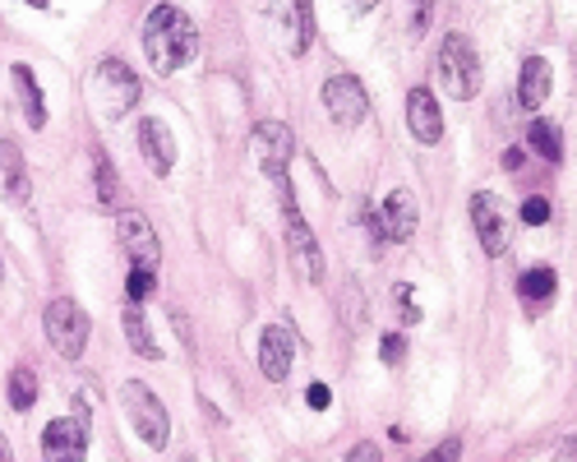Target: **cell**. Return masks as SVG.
Segmentation results:
<instances>
[{
	"label": "cell",
	"instance_id": "6da1fadb",
	"mask_svg": "<svg viewBox=\"0 0 577 462\" xmlns=\"http://www.w3.org/2000/svg\"><path fill=\"white\" fill-rule=\"evenodd\" d=\"M144 56H148V65L158 74H171V70L195 61V56H199V33H195V24H189V14L176 10V5L152 10L148 24H144Z\"/></svg>",
	"mask_w": 577,
	"mask_h": 462
},
{
	"label": "cell",
	"instance_id": "7a4b0ae2",
	"mask_svg": "<svg viewBox=\"0 0 577 462\" xmlns=\"http://www.w3.org/2000/svg\"><path fill=\"white\" fill-rule=\"evenodd\" d=\"M439 84L457 102H471L480 93V56L471 47V37H462V33L444 37V47H439Z\"/></svg>",
	"mask_w": 577,
	"mask_h": 462
},
{
	"label": "cell",
	"instance_id": "3957f363",
	"mask_svg": "<svg viewBox=\"0 0 577 462\" xmlns=\"http://www.w3.org/2000/svg\"><path fill=\"white\" fill-rule=\"evenodd\" d=\"M121 402H125V416L134 421V430L144 435V445H148V449H167V439H171V421H167L162 398L152 393L148 384H139V379H125Z\"/></svg>",
	"mask_w": 577,
	"mask_h": 462
},
{
	"label": "cell",
	"instance_id": "277c9868",
	"mask_svg": "<svg viewBox=\"0 0 577 462\" xmlns=\"http://www.w3.org/2000/svg\"><path fill=\"white\" fill-rule=\"evenodd\" d=\"M278 204H282V222H286V245H292V255H296V264H300V273L310 278V282H323V250H319V241H315L310 222L300 218L296 190H292V185H282V190H278Z\"/></svg>",
	"mask_w": 577,
	"mask_h": 462
},
{
	"label": "cell",
	"instance_id": "5b68a950",
	"mask_svg": "<svg viewBox=\"0 0 577 462\" xmlns=\"http://www.w3.org/2000/svg\"><path fill=\"white\" fill-rule=\"evenodd\" d=\"M42 329L51 338V346L61 352L65 361H79L84 346H88V315L74 305L70 296H56L47 311H42Z\"/></svg>",
	"mask_w": 577,
	"mask_h": 462
},
{
	"label": "cell",
	"instance_id": "8992f818",
	"mask_svg": "<svg viewBox=\"0 0 577 462\" xmlns=\"http://www.w3.org/2000/svg\"><path fill=\"white\" fill-rule=\"evenodd\" d=\"M268 14L282 28V42L292 56H305L315 42V0H268Z\"/></svg>",
	"mask_w": 577,
	"mask_h": 462
},
{
	"label": "cell",
	"instance_id": "52a82bcc",
	"mask_svg": "<svg viewBox=\"0 0 577 462\" xmlns=\"http://www.w3.org/2000/svg\"><path fill=\"white\" fill-rule=\"evenodd\" d=\"M255 153H259L263 177L273 181L278 190L292 185V177H286V167H292V130H286L282 121H259V130H255Z\"/></svg>",
	"mask_w": 577,
	"mask_h": 462
},
{
	"label": "cell",
	"instance_id": "ba28073f",
	"mask_svg": "<svg viewBox=\"0 0 577 462\" xmlns=\"http://www.w3.org/2000/svg\"><path fill=\"white\" fill-rule=\"evenodd\" d=\"M115 231H121V245H125V255L134 259V268H158L162 264V241H158V231H152V222L139 214V208L121 214Z\"/></svg>",
	"mask_w": 577,
	"mask_h": 462
},
{
	"label": "cell",
	"instance_id": "9c48e42d",
	"mask_svg": "<svg viewBox=\"0 0 577 462\" xmlns=\"http://www.w3.org/2000/svg\"><path fill=\"white\" fill-rule=\"evenodd\" d=\"M370 231L379 241H412L416 231V199L407 190H393V195H383V204L375 208L370 218Z\"/></svg>",
	"mask_w": 577,
	"mask_h": 462
},
{
	"label": "cell",
	"instance_id": "30bf717a",
	"mask_svg": "<svg viewBox=\"0 0 577 462\" xmlns=\"http://www.w3.org/2000/svg\"><path fill=\"white\" fill-rule=\"evenodd\" d=\"M323 107H329L333 121L356 125V121H365V111H370V98H365L360 80H352V74H333V80L323 84Z\"/></svg>",
	"mask_w": 577,
	"mask_h": 462
},
{
	"label": "cell",
	"instance_id": "8fae6325",
	"mask_svg": "<svg viewBox=\"0 0 577 462\" xmlns=\"http://www.w3.org/2000/svg\"><path fill=\"white\" fill-rule=\"evenodd\" d=\"M88 453V426H79L74 416L51 421L42 430V458L47 462H84Z\"/></svg>",
	"mask_w": 577,
	"mask_h": 462
},
{
	"label": "cell",
	"instance_id": "7c38bea8",
	"mask_svg": "<svg viewBox=\"0 0 577 462\" xmlns=\"http://www.w3.org/2000/svg\"><path fill=\"white\" fill-rule=\"evenodd\" d=\"M98 93H102V107L111 115H121L125 107L139 102V80H134V70L125 61H102L98 65Z\"/></svg>",
	"mask_w": 577,
	"mask_h": 462
},
{
	"label": "cell",
	"instance_id": "4fadbf2b",
	"mask_svg": "<svg viewBox=\"0 0 577 462\" xmlns=\"http://www.w3.org/2000/svg\"><path fill=\"white\" fill-rule=\"evenodd\" d=\"M292 356H296V338L292 329H278V324H268V329L259 333V370L263 379H286V370H292Z\"/></svg>",
	"mask_w": 577,
	"mask_h": 462
},
{
	"label": "cell",
	"instance_id": "5bb4252c",
	"mask_svg": "<svg viewBox=\"0 0 577 462\" xmlns=\"http://www.w3.org/2000/svg\"><path fill=\"white\" fill-rule=\"evenodd\" d=\"M139 148H144L152 177H171V167H176V139H171V130L158 121V115L139 121Z\"/></svg>",
	"mask_w": 577,
	"mask_h": 462
},
{
	"label": "cell",
	"instance_id": "9a60e30c",
	"mask_svg": "<svg viewBox=\"0 0 577 462\" xmlns=\"http://www.w3.org/2000/svg\"><path fill=\"white\" fill-rule=\"evenodd\" d=\"M471 222H476V236L486 255H504L508 250V222L499 214V204L490 195H471Z\"/></svg>",
	"mask_w": 577,
	"mask_h": 462
},
{
	"label": "cell",
	"instance_id": "2e32d148",
	"mask_svg": "<svg viewBox=\"0 0 577 462\" xmlns=\"http://www.w3.org/2000/svg\"><path fill=\"white\" fill-rule=\"evenodd\" d=\"M407 130L420 144H439L444 139V115H439V102L430 88H412L407 93Z\"/></svg>",
	"mask_w": 577,
	"mask_h": 462
},
{
	"label": "cell",
	"instance_id": "e0dca14e",
	"mask_svg": "<svg viewBox=\"0 0 577 462\" xmlns=\"http://www.w3.org/2000/svg\"><path fill=\"white\" fill-rule=\"evenodd\" d=\"M550 98V61L545 56H527L523 61V74H517V102L527 111H536Z\"/></svg>",
	"mask_w": 577,
	"mask_h": 462
},
{
	"label": "cell",
	"instance_id": "ac0fdd59",
	"mask_svg": "<svg viewBox=\"0 0 577 462\" xmlns=\"http://www.w3.org/2000/svg\"><path fill=\"white\" fill-rule=\"evenodd\" d=\"M0 195L24 204L28 199V167H24V153H19L10 139H0Z\"/></svg>",
	"mask_w": 577,
	"mask_h": 462
},
{
	"label": "cell",
	"instance_id": "d6986e66",
	"mask_svg": "<svg viewBox=\"0 0 577 462\" xmlns=\"http://www.w3.org/2000/svg\"><path fill=\"white\" fill-rule=\"evenodd\" d=\"M121 324H125V342H130L134 356H144V361H158L162 356V346L152 342V329H148V319H144V301H125Z\"/></svg>",
	"mask_w": 577,
	"mask_h": 462
},
{
	"label": "cell",
	"instance_id": "ffe728a7",
	"mask_svg": "<svg viewBox=\"0 0 577 462\" xmlns=\"http://www.w3.org/2000/svg\"><path fill=\"white\" fill-rule=\"evenodd\" d=\"M10 74H14V88H19V98H24L28 125H33V130H42V125H47V107H42V88H37L33 70H28V65H14Z\"/></svg>",
	"mask_w": 577,
	"mask_h": 462
},
{
	"label": "cell",
	"instance_id": "44dd1931",
	"mask_svg": "<svg viewBox=\"0 0 577 462\" xmlns=\"http://www.w3.org/2000/svg\"><path fill=\"white\" fill-rule=\"evenodd\" d=\"M93 195H98L102 208L121 204V181H115V167H111L107 153H93Z\"/></svg>",
	"mask_w": 577,
	"mask_h": 462
},
{
	"label": "cell",
	"instance_id": "7402d4cb",
	"mask_svg": "<svg viewBox=\"0 0 577 462\" xmlns=\"http://www.w3.org/2000/svg\"><path fill=\"white\" fill-rule=\"evenodd\" d=\"M527 139H531V148L541 153L545 162H560L564 158V134H560V125H554V121H531L527 125Z\"/></svg>",
	"mask_w": 577,
	"mask_h": 462
},
{
	"label": "cell",
	"instance_id": "603a6c76",
	"mask_svg": "<svg viewBox=\"0 0 577 462\" xmlns=\"http://www.w3.org/2000/svg\"><path fill=\"white\" fill-rule=\"evenodd\" d=\"M517 296H523L527 305H541V301H550L554 296V268H527L523 278H517Z\"/></svg>",
	"mask_w": 577,
	"mask_h": 462
},
{
	"label": "cell",
	"instance_id": "cb8c5ba5",
	"mask_svg": "<svg viewBox=\"0 0 577 462\" xmlns=\"http://www.w3.org/2000/svg\"><path fill=\"white\" fill-rule=\"evenodd\" d=\"M33 402H37V375H33V370H14V375H10V408L28 412Z\"/></svg>",
	"mask_w": 577,
	"mask_h": 462
},
{
	"label": "cell",
	"instance_id": "d4e9b609",
	"mask_svg": "<svg viewBox=\"0 0 577 462\" xmlns=\"http://www.w3.org/2000/svg\"><path fill=\"white\" fill-rule=\"evenodd\" d=\"M379 356L389 361V365H402V361H407V338H402V333H389V338L379 342Z\"/></svg>",
	"mask_w": 577,
	"mask_h": 462
},
{
	"label": "cell",
	"instance_id": "484cf974",
	"mask_svg": "<svg viewBox=\"0 0 577 462\" xmlns=\"http://www.w3.org/2000/svg\"><path fill=\"white\" fill-rule=\"evenodd\" d=\"M152 292V268H134L130 273V301H144Z\"/></svg>",
	"mask_w": 577,
	"mask_h": 462
},
{
	"label": "cell",
	"instance_id": "4316f807",
	"mask_svg": "<svg viewBox=\"0 0 577 462\" xmlns=\"http://www.w3.org/2000/svg\"><path fill=\"white\" fill-rule=\"evenodd\" d=\"M545 218H550V204H545V199H527V204H523V222H527V227H541Z\"/></svg>",
	"mask_w": 577,
	"mask_h": 462
},
{
	"label": "cell",
	"instance_id": "83f0119b",
	"mask_svg": "<svg viewBox=\"0 0 577 462\" xmlns=\"http://www.w3.org/2000/svg\"><path fill=\"white\" fill-rule=\"evenodd\" d=\"M457 458H462V445H457V439H444V445H439L434 453H426L420 462H457Z\"/></svg>",
	"mask_w": 577,
	"mask_h": 462
},
{
	"label": "cell",
	"instance_id": "f1b7e54d",
	"mask_svg": "<svg viewBox=\"0 0 577 462\" xmlns=\"http://www.w3.org/2000/svg\"><path fill=\"white\" fill-rule=\"evenodd\" d=\"M346 462H383V453H379V445H370V439H365V445H356L352 453H346Z\"/></svg>",
	"mask_w": 577,
	"mask_h": 462
},
{
	"label": "cell",
	"instance_id": "f546056e",
	"mask_svg": "<svg viewBox=\"0 0 577 462\" xmlns=\"http://www.w3.org/2000/svg\"><path fill=\"white\" fill-rule=\"evenodd\" d=\"M305 402H310L315 412H323L333 402V393H329V384H310V393H305Z\"/></svg>",
	"mask_w": 577,
	"mask_h": 462
},
{
	"label": "cell",
	"instance_id": "4dcf8cb0",
	"mask_svg": "<svg viewBox=\"0 0 577 462\" xmlns=\"http://www.w3.org/2000/svg\"><path fill=\"white\" fill-rule=\"evenodd\" d=\"M412 5H416V28L426 33V28H430V5H434V0H412Z\"/></svg>",
	"mask_w": 577,
	"mask_h": 462
},
{
	"label": "cell",
	"instance_id": "1f68e13d",
	"mask_svg": "<svg viewBox=\"0 0 577 462\" xmlns=\"http://www.w3.org/2000/svg\"><path fill=\"white\" fill-rule=\"evenodd\" d=\"M504 167H508V171H517V167H523V153L508 148V153H504Z\"/></svg>",
	"mask_w": 577,
	"mask_h": 462
},
{
	"label": "cell",
	"instance_id": "d6a6232c",
	"mask_svg": "<svg viewBox=\"0 0 577 462\" xmlns=\"http://www.w3.org/2000/svg\"><path fill=\"white\" fill-rule=\"evenodd\" d=\"M375 5H379V0H352V10H356V14H365V10H375Z\"/></svg>",
	"mask_w": 577,
	"mask_h": 462
},
{
	"label": "cell",
	"instance_id": "836d02e7",
	"mask_svg": "<svg viewBox=\"0 0 577 462\" xmlns=\"http://www.w3.org/2000/svg\"><path fill=\"white\" fill-rule=\"evenodd\" d=\"M0 462H14V453H10V445H5V435H0Z\"/></svg>",
	"mask_w": 577,
	"mask_h": 462
},
{
	"label": "cell",
	"instance_id": "e575fe53",
	"mask_svg": "<svg viewBox=\"0 0 577 462\" xmlns=\"http://www.w3.org/2000/svg\"><path fill=\"white\" fill-rule=\"evenodd\" d=\"M33 5H37V10H47V5H51V0H33Z\"/></svg>",
	"mask_w": 577,
	"mask_h": 462
}]
</instances>
